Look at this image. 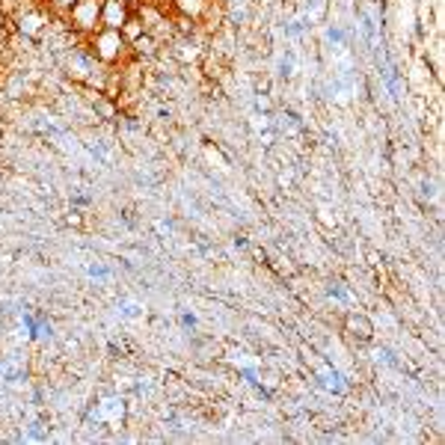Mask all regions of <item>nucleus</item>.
Returning a JSON list of instances; mask_svg holds the SVG:
<instances>
[{
	"instance_id": "20e7f679",
	"label": "nucleus",
	"mask_w": 445,
	"mask_h": 445,
	"mask_svg": "<svg viewBox=\"0 0 445 445\" xmlns=\"http://www.w3.org/2000/svg\"><path fill=\"white\" fill-rule=\"evenodd\" d=\"M181 6L190 9V12H196V9H199V0H181Z\"/></svg>"
},
{
	"instance_id": "39448f33",
	"label": "nucleus",
	"mask_w": 445,
	"mask_h": 445,
	"mask_svg": "<svg viewBox=\"0 0 445 445\" xmlns=\"http://www.w3.org/2000/svg\"><path fill=\"white\" fill-rule=\"evenodd\" d=\"M57 3H69V0H57Z\"/></svg>"
},
{
	"instance_id": "f03ea898",
	"label": "nucleus",
	"mask_w": 445,
	"mask_h": 445,
	"mask_svg": "<svg viewBox=\"0 0 445 445\" xmlns=\"http://www.w3.org/2000/svg\"><path fill=\"white\" fill-rule=\"evenodd\" d=\"M116 48H119V36H116V33H110V36H104V39H101V53H104V57H113Z\"/></svg>"
},
{
	"instance_id": "f257e3e1",
	"label": "nucleus",
	"mask_w": 445,
	"mask_h": 445,
	"mask_svg": "<svg viewBox=\"0 0 445 445\" xmlns=\"http://www.w3.org/2000/svg\"><path fill=\"white\" fill-rule=\"evenodd\" d=\"M95 15H98V6H95V0H89V3H84V6L77 9V21H80L84 27H89V24L95 21Z\"/></svg>"
},
{
	"instance_id": "7ed1b4c3",
	"label": "nucleus",
	"mask_w": 445,
	"mask_h": 445,
	"mask_svg": "<svg viewBox=\"0 0 445 445\" xmlns=\"http://www.w3.org/2000/svg\"><path fill=\"white\" fill-rule=\"evenodd\" d=\"M122 18H125V15H122V6L116 3V0H113V3L107 6V21H110V27H119Z\"/></svg>"
}]
</instances>
